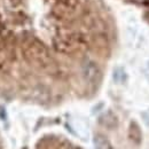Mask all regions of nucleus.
Here are the masks:
<instances>
[{"mask_svg":"<svg viewBox=\"0 0 149 149\" xmlns=\"http://www.w3.org/2000/svg\"><path fill=\"white\" fill-rule=\"evenodd\" d=\"M94 143H95L96 149H111L108 140L106 138H103L102 135H96L94 138Z\"/></svg>","mask_w":149,"mask_h":149,"instance_id":"1","label":"nucleus"},{"mask_svg":"<svg viewBox=\"0 0 149 149\" xmlns=\"http://www.w3.org/2000/svg\"><path fill=\"white\" fill-rule=\"evenodd\" d=\"M0 149H3V146H2V142H1V139H0Z\"/></svg>","mask_w":149,"mask_h":149,"instance_id":"2","label":"nucleus"},{"mask_svg":"<svg viewBox=\"0 0 149 149\" xmlns=\"http://www.w3.org/2000/svg\"><path fill=\"white\" fill-rule=\"evenodd\" d=\"M136 1H145V0H136Z\"/></svg>","mask_w":149,"mask_h":149,"instance_id":"3","label":"nucleus"}]
</instances>
